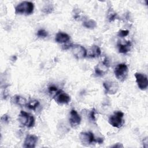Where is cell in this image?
Segmentation results:
<instances>
[{"mask_svg":"<svg viewBox=\"0 0 148 148\" xmlns=\"http://www.w3.org/2000/svg\"><path fill=\"white\" fill-rule=\"evenodd\" d=\"M34 9V3L31 2L23 1L20 3L15 8V13L16 14L27 15L31 14L33 13Z\"/></svg>","mask_w":148,"mask_h":148,"instance_id":"cell-1","label":"cell"},{"mask_svg":"<svg viewBox=\"0 0 148 148\" xmlns=\"http://www.w3.org/2000/svg\"><path fill=\"white\" fill-rule=\"evenodd\" d=\"M18 121L21 124L28 128L32 127L35 124L34 116L25 111H21L18 114Z\"/></svg>","mask_w":148,"mask_h":148,"instance_id":"cell-2","label":"cell"},{"mask_svg":"<svg viewBox=\"0 0 148 148\" xmlns=\"http://www.w3.org/2000/svg\"><path fill=\"white\" fill-rule=\"evenodd\" d=\"M114 72L116 77L121 82H123L126 79L128 76V66L124 63L118 64L114 68Z\"/></svg>","mask_w":148,"mask_h":148,"instance_id":"cell-3","label":"cell"},{"mask_svg":"<svg viewBox=\"0 0 148 148\" xmlns=\"http://www.w3.org/2000/svg\"><path fill=\"white\" fill-rule=\"evenodd\" d=\"M124 113L121 111H117L112 115L109 119V124L116 128H120L122 126L123 123V117Z\"/></svg>","mask_w":148,"mask_h":148,"instance_id":"cell-4","label":"cell"},{"mask_svg":"<svg viewBox=\"0 0 148 148\" xmlns=\"http://www.w3.org/2000/svg\"><path fill=\"white\" fill-rule=\"evenodd\" d=\"M72 51L77 59H83L87 56V52L86 49L80 45H72Z\"/></svg>","mask_w":148,"mask_h":148,"instance_id":"cell-5","label":"cell"},{"mask_svg":"<svg viewBox=\"0 0 148 148\" xmlns=\"http://www.w3.org/2000/svg\"><path fill=\"white\" fill-rule=\"evenodd\" d=\"M135 77L136 78V82L138 87L142 90H146L148 86V80L147 76L141 73H135Z\"/></svg>","mask_w":148,"mask_h":148,"instance_id":"cell-6","label":"cell"},{"mask_svg":"<svg viewBox=\"0 0 148 148\" xmlns=\"http://www.w3.org/2000/svg\"><path fill=\"white\" fill-rule=\"evenodd\" d=\"M103 86L105 88V91L109 94H114L117 92L119 89V84L117 82L114 81L107 80L103 82Z\"/></svg>","mask_w":148,"mask_h":148,"instance_id":"cell-7","label":"cell"},{"mask_svg":"<svg viewBox=\"0 0 148 148\" xmlns=\"http://www.w3.org/2000/svg\"><path fill=\"white\" fill-rule=\"evenodd\" d=\"M53 98L56 102L60 104H66L69 103L71 101V98L69 95L65 92L62 91L61 90H58L54 95Z\"/></svg>","mask_w":148,"mask_h":148,"instance_id":"cell-8","label":"cell"},{"mask_svg":"<svg viewBox=\"0 0 148 148\" xmlns=\"http://www.w3.org/2000/svg\"><path fill=\"white\" fill-rule=\"evenodd\" d=\"M109 62L106 58L99 62L95 67V73L98 76L104 75L108 71Z\"/></svg>","mask_w":148,"mask_h":148,"instance_id":"cell-9","label":"cell"},{"mask_svg":"<svg viewBox=\"0 0 148 148\" xmlns=\"http://www.w3.org/2000/svg\"><path fill=\"white\" fill-rule=\"evenodd\" d=\"M79 138L83 144L89 145L95 142V138L91 132H82L80 134Z\"/></svg>","mask_w":148,"mask_h":148,"instance_id":"cell-10","label":"cell"},{"mask_svg":"<svg viewBox=\"0 0 148 148\" xmlns=\"http://www.w3.org/2000/svg\"><path fill=\"white\" fill-rule=\"evenodd\" d=\"M81 121V118L77 112L76 110L72 109L70 112L69 117V123L72 127L74 128L78 126Z\"/></svg>","mask_w":148,"mask_h":148,"instance_id":"cell-11","label":"cell"},{"mask_svg":"<svg viewBox=\"0 0 148 148\" xmlns=\"http://www.w3.org/2000/svg\"><path fill=\"white\" fill-rule=\"evenodd\" d=\"M38 141V137L34 135H28L24 142V147H35Z\"/></svg>","mask_w":148,"mask_h":148,"instance_id":"cell-12","label":"cell"},{"mask_svg":"<svg viewBox=\"0 0 148 148\" xmlns=\"http://www.w3.org/2000/svg\"><path fill=\"white\" fill-rule=\"evenodd\" d=\"M70 39V36L66 33L62 32H58L55 38V40L57 43H62L68 42Z\"/></svg>","mask_w":148,"mask_h":148,"instance_id":"cell-13","label":"cell"},{"mask_svg":"<svg viewBox=\"0 0 148 148\" xmlns=\"http://www.w3.org/2000/svg\"><path fill=\"white\" fill-rule=\"evenodd\" d=\"M118 47H119V53L125 54L130 50L131 47V43L130 41H127L124 43H119Z\"/></svg>","mask_w":148,"mask_h":148,"instance_id":"cell-14","label":"cell"},{"mask_svg":"<svg viewBox=\"0 0 148 148\" xmlns=\"http://www.w3.org/2000/svg\"><path fill=\"white\" fill-rule=\"evenodd\" d=\"M101 54V51L100 48L96 45L92 46L90 48L88 56L90 57L91 58H95V57H99Z\"/></svg>","mask_w":148,"mask_h":148,"instance_id":"cell-15","label":"cell"},{"mask_svg":"<svg viewBox=\"0 0 148 148\" xmlns=\"http://www.w3.org/2000/svg\"><path fill=\"white\" fill-rule=\"evenodd\" d=\"M14 101L15 103L17 104L19 106H25V105L27 106V102L26 99L20 95L14 96Z\"/></svg>","mask_w":148,"mask_h":148,"instance_id":"cell-16","label":"cell"},{"mask_svg":"<svg viewBox=\"0 0 148 148\" xmlns=\"http://www.w3.org/2000/svg\"><path fill=\"white\" fill-rule=\"evenodd\" d=\"M83 25L88 29H93L97 26L96 22L93 20H88L85 21L83 23Z\"/></svg>","mask_w":148,"mask_h":148,"instance_id":"cell-17","label":"cell"},{"mask_svg":"<svg viewBox=\"0 0 148 148\" xmlns=\"http://www.w3.org/2000/svg\"><path fill=\"white\" fill-rule=\"evenodd\" d=\"M39 105V102L36 99L30 100L29 102H27V106L29 109L34 110Z\"/></svg>","mask_w":148,"mask_h":148,"instance_id":"cell-18","label":"cell"},{"mask_svg":"<svg viewBox=\"0 0 148 148\" xmlns=\"http://www.w3.org/2000/svg\"><path fill=\"white\" fill-rule=\"evenodd\" d=\"M48 35V33L47 31H46L45 29H39L38 32H37V36L38 37L40 38H45L46 36H47Z\"/></svg>","mask_w":148,"mask_h":148,"instance_id":"cell-19","label":"cell"},{"mask_svg":"<svg viewBox=\"0 0 148 148\" xmlns=\"http://www.w3.org/2000/svg\"><path fill=\"white\" fill-rule=\"evenodd\" d=\"M117 17V14L114 12H111L108 14V19L109 21H114Z\"/></svg>","mask_w":148,"mask_h":148,"instance_id":"cell-20","label":"cell"},{"mask_svg":"<svg viewBox=\"0 0 148 148\" xmlns=\"http://www.w3.org/2000/svg\"><path fill=\"white\" fill-rule=\"evenodd\" d=\"M129 34V31L128 30H120L118 34V35L120 37H125L127 36Z\"/></svg>","mask_w":148,"mask_h":148,"instance_id":"cell-21","label":"cell"},{"mask_svg":"<svg viewBox=\"0 0 148 148\" xmlns=\"http://www.w3.org/2000/svg\"><path fill=\"white\" fill-rule=\"evenodd\" d=\"M58 90H57V88L56 86H51L49 87V91L51 94H56Z\"/></svg>","mask_w":148,"mask_h":148,"instance_id":"cell-22","label":"cell"},{"mask_svg":"<svg viewBox=\"0 0 148 148\" xmlns=\"http://www.w3.org/2000/svg\"><path fill=\"white\" fill-rule=\"evenodd\" d=\"M95 110L94 109H93L91 112H90V119L91 120L93 121H95V120H96V117H95Z\"/></svg>","mask_w":148,"mask_h":148,"instance_id":"cell-23","label":"cell"},{"mask_svg":"<svg viewBox=\"0 0 148 148\" xmlns=\"http://www.w3.org/2000/svg\"><path fill=\"white\" fill-rule=\"evenodd\" d=\"M9 117L8 115L6 114H3L1 117V121L3 123H8L9 122Z\"/></svg>","mask_w":148,"mask_h":148,"instance_id":"cell-24","label":"cell"},{"mask_svg":"<svg viewBox=\"0 0 148 148\" xmlns=\"http://www.w3.org/2000/svg\"><path fill=\"white\" fill-rule=\"evenodd\" d=\"M95 142L98 143L99 144H101L103 142V139L101 138H95Z\"/></svg>","mask_w":148,"mask_h":148,"instance_id":"cell-25","label":"cell"}]
</instances>
